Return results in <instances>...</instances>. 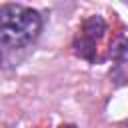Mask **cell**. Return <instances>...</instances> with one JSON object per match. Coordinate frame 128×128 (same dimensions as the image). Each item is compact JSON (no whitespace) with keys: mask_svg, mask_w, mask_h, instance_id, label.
<instances>
[{"mask_svg":"<svg viewBox=\"0 0 128 128\" xmlns=\"http://www.w3.org/2000/svg\"><path fill=\"white\" fill-rule=\"evenodd\" d=\"M112 58L118 62V66H124L126 62V38L124 36H118L116 42L112 44Z\"/></svg>","mask_w":128,"mask_h":128,"instance_id":"3957f363","label":"cell"},{"mask_svg":"<svg viewBox=\"0 0 128 128\" xmlns=\"http://www.w3.org/2000/svg\"><path fill=\"white\" fill-rule=\"evenodd\" d=\"M120 128H126V126H120Z\"/></svg>","mask_w":128,"mask_h":128,"instance_id":"8992f818","label":"cell"},{"mask_svg":"<svg viewBox=\"0 0 128 128\" xmlns=\"http://www.w3.org/2000/svg\"><path fill=\"white\" fill-rule=\"evenodd\" d=\"M42 30V16L22 4L0 6V44L10 48H22L36 40Z\"/></svg>","mask_w":128,"mask_h":128,"instance_id":"6da1fadb","label":"cell"},{"mask_svg":"<svg viewBox=\"0 0 128 128\" xmlns=\"http://www.w3.org/2000/svg\"><path fill=\"white\" fill-rule=\"evenodd\" d=\"M104 32H106V24H104V20H102L100 16H90V18L84 22V26H82L80 36H78L76 42H74L76 52H78L82 58L92 60L94 50H96V42L102 38Z\"/></svg>","mask_w":128,"mask_h":128,"instance_id":"7a4b0ae2","label":"cell"},{"mask_svg":"<svg viewBox=\"0 0 128 128\" xmlns=\"http://www.w3.org/2000/svg\"><path fill=\"white\" fill-rule=\"evenodd\" d=\"M0 66H2V50H0Z\"/></svg>","mask_w":128,"mask_h":128,"instance_id":"5b68a950","label":"cell"},{"mask_svg":"<svg viewBox=\"0 0 128 128\" xmlns=\"http://www.w3.org/2000/svg\"><path fill=\"white\" fill-rule=\"evenodd\" d=\"M60 128H76L74 124H64V126H60Z\"/></svg>","mask_w":128,"mask_h":128,"instance_id":"277c9868","label":"cell"}]
</instances>
